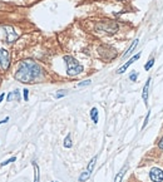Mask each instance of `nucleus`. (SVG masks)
<instances>
[{
	"label": "nucleus",
	"instance_id": "nucleus-1",
	"mask_svg": "<svg viewBox=\"0 0 163 182\" xmlns=\"http://www.w3.org/2000/svg\"><path fill=\"white\" fill-rule=\"evenodd\" d=\"M41 77H43L41 67L30 59L20 62L19 68L14 74V78L22 83H35Z\"/></svg>",
	"mask_w": 163,
	"mask_h": 182
},
{
	"label": "nucleus",
	"instance_id": "nucleus-2",
	"mask_svg": "<svg viewBox=\"0 0 163 182\" xmlns=\"http://www.w3.org/2000/svg\"><path fill=\"white\" fill-rule=\"evenodd\" d=\"M64 62L66 63V73H68V75H70V77L80 74L83 72V69H84L80 63H79L75 58H73L72 56H65Z\"/></svg>",
	"mask_w": 163,
	"mask_h": 182
},
{
	"label": "nucleus",
	"instance_id": "nucleus-3",
	"mask_svg": "<svg viewBox=\"0 0 163 182\" xmlns=\"http://www.w3.org/2000/svg\"><path fill=\"white\" fill-rule=\"evenodd\" d=\"M95 29L102 33H108V34H114L118 32V24L115 22H111V20H106V22H100L95 25Z\"/></svg>",
	"mask_w": 163,
	"mask_h": 182
},
{
	"label": "nucleus",
	"instance_id": "nucleus-4",
	"mask_svg": "<svg viewBox=\"0 0 163 182\" xmlns=\"http://www.w3.org/2000/svg\"><path fill=\"white\" fill-rule=\"evenodd\" d=\"M0 65L5 70L10 65V56H9V52L5 49H0Z\"/></svg>",
	"mask_w": 163,
	"mask_h": 182
},
{
	"label": "nucleus",
	"instance_id": "nucleus-5",
	"mask_svg": "<svg viewBox=\"0 0 163 182\" xmlns=\"http://www.w3.org/2000/svg\"><path fill=\"white\" fill-rule=\"evenodd\" d=\"M4 30H5V35H6V41H8V43H13V41H15L16 39H18V34H16V32L14 30V28L5 25V27H4Z\"/></svg>",
	"mask_w": 163,
	"mask_h": 182
},
{
	"label": "nucleus",
	"instance_id": "nucleus-6",
	"mask_svg": "<svg viewBox=\"0 0 163 182\" xmlns=\"http://www.w3.org/2000/svg\"><path fill=\"white\" fill-rule=\"evenodd\" d=\"M149 176L153 182H162L163 181V171L161 168H157V167L152 168L149 172Z\"/></svg>",
	"mask_w": 163,
	"mask_h": 182
},
{
	"label": "nucleus",
	"instance_id": "nucleus-7",
	"mask_svg": "<svg viewBox=\"0 0 163 182\" xmlns=\"http://www.w3.org/2000/svg\"><path fill=\"white\" fill-rule=\"evenodd\" d=\"M139 58H141V53H138L137 56L132 57V58L129 59V60H128L127 63H125L124 65H122V67H120V68H119L118 70H117V73H118V74H122V73H124V72L127 70V69H128L129 67H131V65H132V64H133V63H134L136 60H138V59H139Z\"/></svg>",
	"mask_w": 163,
	"mask_h": 182
},
{
	"label": "nucleus",
	"instance_id": "nucleus-8",
	"mask_svg": "<svg viewBox=\"0 0 163 182\" xmlns=\"http://www.w3.org/2000/svg\"><path fill=\"white\" fill-rule=\"evenodd\" d=\"M149 83H150V78H148L147 83L144 84L143 87V92H142V98H143V100L146 102V104H147V99H148V91H149Z\"/></svg>",
	"mask_w": 163,
	"mask_h": 182
},
{
	"label": "nucleus",
	"instance_id": "nucleus-9",
	"mask_svg": "<svg viewBox=\"0 0 163 182\" xmlns=\"http://www.w3.org/2000/svg\"><path fill=\"white\" fill-rule=\"evenodd\" d=\"M33 167H34V182H39L40 181V172H39V166L35 161H33Z\"/></svg>",
	"mask_w": 163,
	"mask_h": 182
},
{
	"label": "nucleus",
	"instance_id": "nucleus-10",
	"mask_svg": "<svg viewBox=\"0 0 163 182\" xmlns=\"http://www.w3.org/2000/svg\"><path fill=\"white\" fill-rule=\"evenodd\" d=\"M13 99L20 100V92H19L18 89H15L14 92H10L9 94H8V100H9V102H11Z\"/></svg>",
	"mask_w": 163,
	"mask_h": 182
},
{
	"label": "nucleus",
	"instance_id": "nucleus-11",
	"mask_svg": "<svg viewBox=\"0 0 163 182\" xmlns=\"http://www.w3.org/2000/svg\"><path fill=\"white\" fill-rule=\"evenodd\" d=\"M138 41H139V40H138V39H136L134 41H133V43H132V45H131V46H129V48L127 49V52H125V53L123 54V58H125V57H128V56H129V54H131V53L133 52V49H134V48H136V46H137V44H138Z\"/></svg>",
	"mask_w": 163,
	"mask_h": 182
},
{
	"label": "nucleus",
	"instance_id": "nucleus-12",
	"mask_svg": "<svg viewBox=\"0 0 163 182\" xmlns=\"http://www.w3.org/2000/svg\"><path fill=\"white\" fill-rule=\"evenodd\" d=\"M90 118L94 123H98V109L97 108H92L90 109Z\"/></svg>",
	"mask_w": 163,
	"mask_h": 182
},
{
	"label": "nucleus",
	"instance_id": "nucleus-13",
	"mask_svg": "<svg viewBox=\"0 0 163 182\" xmlns=\"http://www.w3.org/2000/svg\"><path fill=\"white\" fill-rule=\"evenodd\" d=\"M90 175H92V173H90L89 171H88V170H85L80 176H79V182H85V181L90 177Z\"/></svg>",
	"mask_w": 163,
	"mask_h": 182
},
{
	"label": "nucleus",
	"instance_id": "nucleus-14",
	"mask_svg": "<svg viewBox=\"0 0 163 182\" xmlns=\"http://www.w3.org/2000/svg\"><path fill=\"white\" fill-rule=\"evenodd\" d=\"M125 171H127V167H123L122 170H120V171L118 172V175L115 176V178H114V182H120V181H122V178H123V176H124Z\"/></svg>",
	"mask_w": 163,
	"mask_h": 182
},
{
	"label": "nucleus",
	"instance_id": "nucleus-15",
	"mask_svg": "<svg viewBox=\"0 0 163 182\" xmlns=\"http://www.w3.org/2000/svg\"><path fill=\"white\" fill-rule=\"evenodd\" d=\"M63 145H64L65 148H70V147L73 146L72 139H70V134H66V137L64 138V143H63Z\"/></svg>",
	"mask_w": 163,
	"mask_h": 182
},
{
	"label": "nucleus",
	"instance_id": "nucleus-16",
	"mask_svg": "<svg viewBox=\"0 0 163 182\" xmlns=\"http://www.w3.org/2000/svg\"><path fill=\"white\" fill-rule=\"evenodd\" d=\"M16 161V157L15 156H13V157H10L9 160H6V161H4V162H1L0 163V167H4V166H8L9 163H11V162H15Z\"/></svg>",
	"mask_w": 163,
	"mask_h": 182
},
{
	"label": "nucleus",
	"instance_id": "nucleus-17",
	"mask_svg": "<svg viewBox=\"0 0 163 182\" xmlns=\"http://www.w3.org/2000/svg\"><path fill=\"white\" fill-rule=\"evenodd\" d=\"M153 64H154V59H150V60L147 63V64L144 65V69H146V70H149V69L153 67Z\"/></svg>",
	"mask_w": 163,
	"mask_h": 182
},
{
	"label": "nucleus",
	"instance_id": "nucleus-18",
	"mask_svg": "<svg viewBox=\"0 0 163 182\" xmlns=\"http://www.w3.org/2000/svg\"><path fill=\"white\" fill-rule=\"evenodd\" d=\"M64 96H66V92L65 91H59V93H57V94H55V98L59 99V98H62V97H64Z\"/></svg>",
	"mask_w": 163,
	"mask_h": 182
},
{
	"label": "nucleus",
	"instance_id": "nucleus-19",
	"mask_svg": "<svg viewBox=\"0 0 163 182\" xmlns=\"http://www.w3.org/2000/svg\"><path fill=\"white\" fill-rule=\"evenodd\" d=\"M23 94H24V100H25V102H28V100H29V91L27 89V88L23 91Z\"/></svg>",
	"mask_w": 163,
	"mask_h": 182
},
{
	"label": "nucleus",
	"instance_id": "nucleus-20",
	"mask_svg": "<svg viewBox=\"0 0 163 182\" xmlns=\"http://www.w3.org/2000/svg\"><path fill=\"white\" fill-rule=\"evenodd\" d=\"M90 83H92V80H90V79H88V80H84V82L79 83V84H78V87H84V86H89Z\"/></svg>",
	"mask_w": 163,
	"mask_h": 182
},
{
	"label": "nucleus",
	"instance_id": "nucleus-21",
	"mask_svg": "<svg viewBox=\"0 0 163 182\" xmlns=\"http://www.w3.org/2000/svg\"><path fill=\"white\" fill-rule=\"evenodd\" d=\"M149 114H150V112H148V113H147V117H146V119H144V123H143V126H142V128H144V127H146V124H147V122H148V119H149Z\"/></svg>",
	"mask_w": 163,
	"mask_h": 182
},
{
	"label": "nucleus",
	"instance_id": "nucleus-22",
	"mask_svg": "<svg viewBox=\"0 0 163 182\" xmlns=\"http://www.w3.org/2000/svg\"><path fill=\"white\" fill-rule=\"evenodd\" d=\"M137 77H138V74L137 73H133V74H131V77H129V78H131V80H136Z\"/></svg>",
	"mask_w": 163,
	"mask_h": 182
},
{
	"label": "nucleus",
	"instance_id": "nucleus-23",
	"mask_svg": "<svg viewBox=\"0 0 163 182\" xmlns=\"http://www.w3.org/2000/svg\"><path fill=\"white\" fill-rule=\"evenodd\" d=\"M8 121H9V117H5L3 121H0V126H1V124H4V123H6Z\"/></svg>",
	"mask_w": 163,
	"mask_h": 182
},
{
	"label": "nucleus",
	"instance_id": "nucleus-24",
	"mask_svg": "<svg viewBox=\"0 0 163 182\" xmlns=\"http://www.w3.org/2000/svg\"><path fill=\"white\" fill-rule=\"evenodd\" d=\"M158 147L161 148V150H163V137L161 138V141H160V143H158Z\"/></svg>",
	"mask_w": 163,
	"mask_h": 182
},
{
	"label": "nucleus",
	"instance_id": "nucleus-25",
	"mask_svg": "<svg viewBox=\"0 0 163 182\" xmlns=\"http://www.w3.org/2000/svg\"><path fill=\"white\" fill-rule=\"evenodd\" d=\"M4 98H5V93H1V94H0V103L4 100Z\"/></svg>",
	"mask_w": 163,
	"mask_h": 182
},
{
	"label": "nucleus",
	"instance_id": "nucleus-26",
	"mask_svg": "<svg viewBox=\"0 0 163 182\" xmlns=\"http://www.w3.org/2000/svg\"><path fill=\"white\" fill-rule=\"evenodd\" d=\"M52 182H57V181H52Z\"/></svg>",
	"mask_w": 163,
	"mask_h": 182
}]
</instances>
